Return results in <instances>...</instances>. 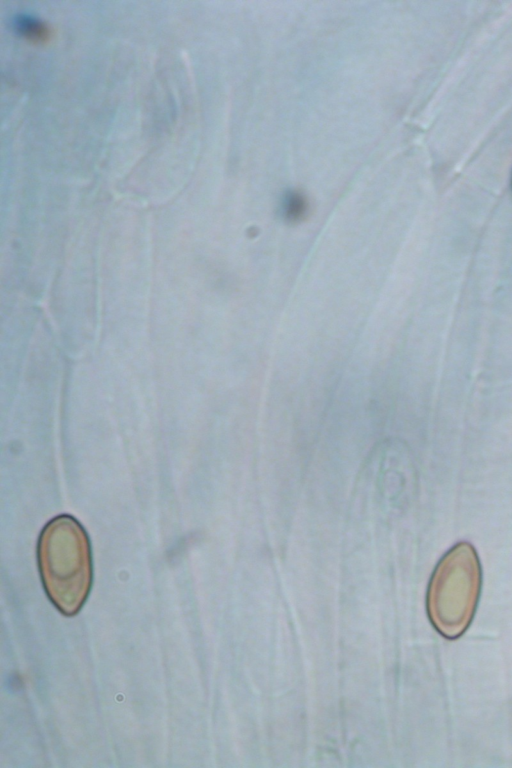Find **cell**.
Masks as SVG:
<instances>
[{"instance_id": "6da1fadb", "label": "cell", "mask_w": 512, "mask_h": 768, "mask_svg": "<svg viewBox=\"0 0 512 768\" xmlns=\"http://www.w3.org/2000/svg\"><path fill=\"white\" fill-rule=\"evenodd\" d=\"M37 562L50 601L66 616L77 614L89 595L93 569L88 534L75 517L62 514L45 524Z\"/></svg>"}, {"instance_id": "7a4b0ae2", "label": "cell", "mask_w": 512, "mask_h": 768, "mask_svg": "<svg viewBox=\"0 0 512 768\" xmlns=\"http://www.w3.org/2000/svg\"><path fill=\"white\" fill-rule=\"evenodd\" d=\"M482 570L474 546L453 545L437 563L428 585L427 612L435 629L448 639L471 624L480 597Z\"/></svg>"}, {"instance_id": "3957f363", "label": "cell", "mask_w": 512, "mask_h": 768, "mask_svg": "<svg viewBox=\"0 0 512 768\" xmlns=\"http://www.w3.org/2000/svg\"><path fill=\"white\" fill-rule=\"evenodd\" d=\"M15 31L21 36L34 41H41L47 37V27L38 18L27 15H16L13 20Z\"/></svg>"}, {"instance_id": "277c9868", "label": "cell", "mask_w": 512, "mask_h": 768, "mask_svg": "<svg viewBox=\"0 0 512 768\" xmlns=\"http://www.w3.org/2000/svg\"><path fill=\"white\" fill-rule=\"evenodd\" d=\"M307 204L303 196L297 192H287L281 202V211L289 221L299 220L306 212Z\"/></svg>"}]
</instances>
